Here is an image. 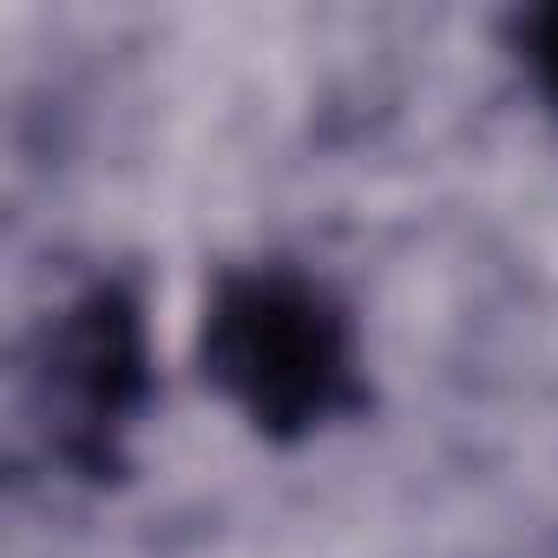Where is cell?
Returning <instances> with one entry per match:
<instances>
[{
  "mask_svg": "<svg viewBox=\"0 0 558 558\" xmlns=\"http://www.w3.org/2000/svg\"><path fill=\"white\" fill-rule=\"evenodd\" d=\"M210 375L269 427H303L342 395V329L336 316L290 283H236L204 336Z\"/></svg>",
  "mask_w": 558,
  "mask_h": 558,
  "instance_id": "6da1fadb",
  "label": "cell"
},
{
  "mask_svg": "<svg viewBox=\"0 0 558 558\" xmlns=\"http://www.w3.org/2000/svg\"><path fill=\"white\" fill-rule=\"evenodd\" d=\"M538 73H545V86L558 93V14L538 21Z\"/></svg>",
  "mask_w": 558,
  "mask_h": 558,
  "instance_id": "7a4b0ae2",
  "label": "cell"
}]
</instances>
